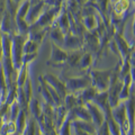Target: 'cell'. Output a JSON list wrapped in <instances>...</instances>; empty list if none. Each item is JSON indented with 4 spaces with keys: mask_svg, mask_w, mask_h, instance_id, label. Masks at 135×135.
Returning a JSON list of instances; mask_svg holds the SVG:
<instances>
[{
    "mask_svg": "<svg viewBox=\"0 0 135 135\" xmlns=\"http://www.w3.org/2000/svg\"><path fill=\"white\" fill-rule=\"evenodd\" d=\"M114 68L107 70H97V69H90L89 75L91 78V86L95 87V89L101 92V91H107L110 84V78L113 74Z\"/></svg>",
    "mask_w": 135,
    "mask_h": 135,
    "instance_id": "obj_1",
    "label": "cell"
},
{
    "mask_svg": "<svg viewBox=\"0 0 135 135\" xmlns=\"http://www.w3.org/2000/svg\"><path fill=\"white\" fill-rule=\"evenodd\" d=\"M27 37L20 35L19 33L11 34V59L14 63L15 70L19 71L23 64V55H24V43Z\"/></svg>",
    "mask_w": 135,
    "mask_h": 135,
    "instance_id": "obj_2",
    "label": "cell"
},
{
    "mask_svg": "<svg viewBox=\"0 0 135 135\" xmlns=\"http://www.w3.org/2000/svg\"><path fill=\"white\" fill-rule=\"evenodd\" d=\"M63 81L65 83L66 92H79L84 88L91 86V78L89 73L82 77H68Z\"/></svg>",
    "mask_w": 135,
    "mask_h": 135,
    "instance_id": "obj_3",
    "label": "cell"
},
{
    "mask_svg": "<svg viewBox=\"0 0 135 135\" xmlns=\"http://www.w3.org/2000/svg\"><path fill=\"white\" fill-rule=\"evenodd\" d=\"M113 116L116 119L117 124L119 125L120 135H128V120L126 115V107L125 103L119 104L115 108H113Z\"/></svg>",
    "mask_w": 135,
    "mask_h": 135,
    "instance_id": "obj_4",
    "label": "cell"
},
{
    "mask_svg": "<svg viewBox=\"0 0 135 135\" xmlns=\"http://www.w3.org/2000/svg\"><path fill=\"white\" fill-rule=\"evenodd\" d=\"M51 49H52V54H51L50 61L46 63V64H47V65H52V66H55L57 64H62V63L65 62L66 57H68V54H69L66 51L61 49L60 45L55 44L52 41H51Z\"/></svg>",
    "mask_w": 135,
    "mask_h": 135,
    "instance_id": "obj_5",
    "label": "cell"
},
{
    "mask_svg": "<svg viewBox=\"0 0 135 135\" xmlns=\"http://www.w3.org/2000/svg\"><path fill=\"white\" fill-rule=\"evenodd\" d=\"M42 77H43L44 81L46 83L50 84V86L57 92L59 96H60L62 99H64V97H65V95L68 94V92H66L65 83H64V81H63L62 79H59L57 77H55V75H53V74H51V73H47V74H45V75H42Z\"/></svg>",
    "mask_w": 135,
    "mask_h": 135,
    "instance_id": "obj_6",
    "label": "cell"
},
{
    "mask_svg": "<svg viewBox=\"0 0 135 135\" xmlns=\"http://www.w3.org/2000/svg\"><path fill=\"white\" fill-rule=\"evenodd\" d=\"M113 37H114V42H115V45H116V47L118 50V53H119L120 57L124 59L127 55H129V53L132 52V50H133L135 44L129 45L127 43V41L124 38L123 34L117 33V32H115V34H114Z\"/></svg>",
    "mask_w": 135,
    "mask_h": 135,
    "instance_id": "obj_7",
    "label": "cell"
},
{
    "mask_svg": "<svg viewBox=\"0 0 135 135\" xmlns=\"http://www.w3.org/2000/svg\"><path fill=\"white\" fill-rule=\"evenodd\" d=\"M84 106L87 107L88 112H89V114H90L92 123H94L96 127L98 128L99 126L104 123V120H105L104 113L101 112V109L98 106H97V105L92 104V103H88V104L84 105Z\"/></svg>",
    "mask_w": 135,
    "mask_h": 135,
    "instance_id": "obj_8",
    "label": "cell"
},
{
    "mask_svg": "<svg viewBox=\"0 0 135 135\" xmlns=\"http://www.w3.org/2000/svg\"><path fill=\"white\" fill-rule=\"evenodd\" d=\"M63 46H64L65 49L73 50V51L83 49V40L70 31L68 34H65L64 42H63Z\"/></svg>",
    "mask_w": 135,
    "mask_h": 135,
    "instance_id": "obj_9",
    "label": "cell"
},
{
    "mask_svg": "<svg viewBox=\"0 0 135 135\" xmlns=\"http://www.w3.org/2000/svg\"><path fill=\"white\" fill-rule=\"evenodd\" d=\"M71 128H74V131H82V132L89 134L97 133V127L92 122H87L82 119H73L71 123Z\"/></svg>",
    "mask_w": 135,
    "mask_h": 135,
    "instance_id": "obj_10",
    "label": "cell"
},
{
    "mask_svg": "<svg viewBox=\"0 0 135 135\" xmlns=\"http://www.w3.org/2000/svg\"><path fill=\"white\" fill-rule=\"evenodd\" d=\"M98 94V91L95 89V87H87L82 89L81 91H79V95H78V100H79V104L80 105H86L88 103H91L92 99L95 98V96Z\"/></svg>",
    "mask_w": 135,
    "mask_h": 135,
    "instance_id": "obj_11",
    "label": "cell"
},
{
    "mask_svg": "<svg viewBox=\"0 0 135 135\" xmlns=\"http://www.w3.org/2000/svg\"><path fill=\"white\" fill-rule=\"evenodd\" d=\"M122 81H123V86H122V89H120V92H119V101L120 103H124V101L127 100L129 98V96H131V86H132L131 73L125 75Z\"/></svg>",
    "mask_w": 135,
    "mask_h": 135,
    "instance_id": "obj_12",
    "label": "cell"
},
{
    "mask_svg": "<svg viewBox=\"0 0 135 135\" xmlns=\"http://www.w3.org/2000/svg\"><path fill=\"white\" fill-rule=\"evenodd\" d=\"M27 112H25L24 109H20L18 115H17L15 119V125H16V132L19 134H23L26 129L27 125Z\"/></svg>",
    "mask_w": 135,
    "mask_h": 135,
    "instance_id": "obj_13",
    "label": "cell"
},
{
    "mask_svg": "<svg viewBox=\"0 0 135 135\" xmlns=\"http://www.w3.org/2000/svg\"><path fill=\"white\" fill-rule=\"evenodd\" d=\"M91 65H92V53L88 52V51H84L82 53L81 57H80L77 68L79 70H88L89 71Z\"/></svg>",
    "mask_w": 135,
    "mask_h": 135,
    "instance_id": "obj_14",
    "label": "cell"
},
{
    "mask_svg": "<svg viewBox=\"0 0 135 135\" xmlns=\"http://www.w3.org/2000/svg\"><path fill=\"white\" fill-rule=\"evenodd\" d=\"M57 27L60 28L64 34H68L70 32L69 14H68L66 11H62V14L59 16V18H57Z\"/></svg>",
    "mask_w": 135,
    "mask_h": 135,
    "instance_id": "obj_15",
    "label": "cell"
},
{
    "mask_svg": "<svg viewBox=\"0 0 135 135\" xmlns=\"http://www.w3.org/2000/svg\"><path fill=\"white\" fill-rule=\"evenodd\" d=\"M128 7H129V0H116V3L113 8V11L115 15L123 17L125 12H127Z\"/></svg>",
    "mask_w": 135,
    "mask_h": 135,
    "instance_id": "obj_16",
    "label": "cell"
},
{
    "mask_svg": "<svg viewBox=\"0 0 135 135\" xmlns=\"http://www.w3.org/2000/svg\"><path fill=\"white\" fill-rule=\"evenodd\" d=\"M50 37H51V41L54 42L55 44H57V45H63V42H64L65 34L63 33L57 26H55V27L52 29V31H51V33H50Z\"/></svg>",
    "mask_w": 135,
    "mask_h": 135,
    "instance_id": "obj_17",
    "label": "cell"
},
{
    "mask_svg": "<svg viewBox=\"0 0 135 135\" xmlns=\"http://www.w3.org/2000/svg\"><path fill=\"white\" fill-rule=\"evenodd\" d=\"M28 108L32 113V116H33L34 119L35 120L38 119L42 115V109H41V105L38 103V100L35 99V98H32L31 101H29V104H28Z\"/></svg>",
    "mask_w": 135,
    "mask_h": 135,
    "instance_id": "obj_18",
    "label": "cell"
},
{
    "mask_svg": "<svg viewBox=\"0 0 135 135\" xmlns=\"http://www.w3.org/2000/svg\"><path fill=\"white\" fill-rule=\"evenodd\" d=\"M38 47H40V43H37V42L27 37L26 41H25V43H24V50H23L24 54L25 53H36Z\"/></svg>",
    "mask_w": 135,
    "mask_h": 135,
    "instance_id": "obj_19",
    "label": "cell"
},
{
    "mask_svg": "<svg viewBox=\"0 0 135 135\" xmlns=\"http://www.w3.org/2000/svg\"><path fill=\"white\" fill-rule=\"evenodd\" d=\"M83 25H84V27L87 28L88 32L94 31L95 27L97 26V22H96L95 16L94 15H87L83 18Z\"/></svg>",
    "mask_w": 135,
    "mask_h": 135,
    "instance_id": "obj_20",
    "label": "cell"
},
{
    "mask_svg": "<svg viewBox=\"0 0 135 135\" xmlns=\"http://www.w3.org/2000/svg\"><path fill=\"white\" fill-rule=\"evenodd\" d=\"M6 8H7V0H0V23H1L2 17L5 15Z\"/></svg>",
    "mask_w": 135,
    "mask_h": 135,
    "instance_id": "obj_21",
    "label": "cell"
},
{
    "mask_svg": "<svg viewBox=\"0 0 135 135\" xmlns=\"http://www.w3.org/2000/svg\"><path fill=\"white\" fill-rule=\"evenodd\" d=\"M109 0H98V5L100 7L101 11H106V8H107V3H108Z\"/></svg>",
    "mask_w": 135,
    "mask_h": 135,
    "instance_id": "obj_22",
    "label": "cell"
},
{
    "mask_svg": "<svg viewBox=\"0 0 135 135\" xmlns=\"http://www.w3.org/2000/svg\"><path fill=\"white\" fill-rule=\"evenodd\" d=\"M129 62H131V65L135 66V45L132 50V52L129 53Z\"/></svg>",
    "mask_w": 135,
    "mask_h": 135,
    "instance_id": "obj_23",
    "label": "cell"
},
{
    "mask_svg": "<svg viewBox=\"0 0 135 135\" xmlns=\"http://www.w3.org/2000/svg\"><path fill=\"white\" fill-rule=\"evenodd\" d=\"M133 34L135 36V18H134V23H133Z\"/></svg>",
    "mask_w": 135,
    "mask_h": 135,
    "instance_id": "obj_24",
    "label": "cell"
},
{
    "mask_svg": "<svg viewBox=\"0 0 135 135\" xmlns=\"http://www.w3.org/2000/svg\"><path fill=\"white\" fill-rule=\"evenodd\" d=\"M20 135H27V134H26V131H25V132H24L23 134H20Z\"/></svg>",
    "mask_w": 135,
    "mask_h": 135,
    "instance_id": "obj_25",
    "label": "cell"
},
{
    "mask_svg": "<svg viewBox=\"0 0 135 135\" xmlns=\"http://www.w3.org/2000/svg\"><path fill=\"white\" fill-rule=\"evenodd\" d=\"M131 1H133V2H134V3H135V0H131Z\"/></svg>",
    "mask_w": 135,
    "mask_h": 135,
    "instance_id": "obj_26",
    "label": "cell"
}]
</instances>
